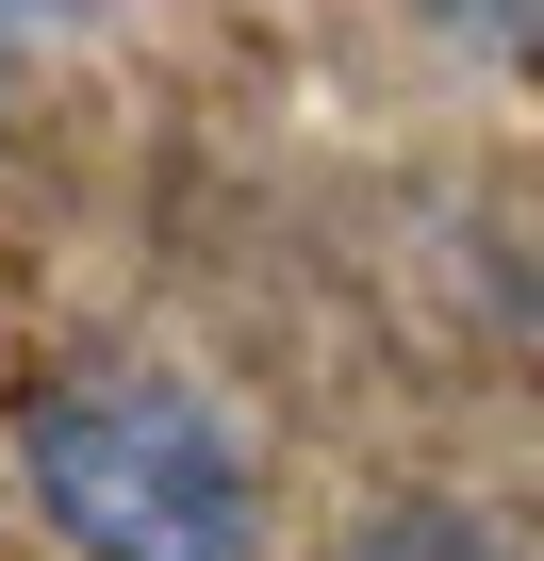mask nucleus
Wrapping results in <instances>:
<instances>
[{"instance_id": "f257e3e1", "label": "nucleus", "mask_w": 544, "mask_h": 561, "mask_svg": "<svg viewBox=\"0 0 544 561\" xmlns=\"http://www.w3.org/2000/svg\"><path fill=\"white\" fill-rule=\"evenodd\" d=\"M18 479H34V528L67 561H264V462L165 364H67V380H34Z\"/></svg>"}, {"instance_id": "f03ea898", "label": "nucleus", "mask_w": 544, "mask_h": 561, "mask_svg": "<svg viewBox=\"0 0 544 561\" xmlns=\"http://www.w3.org/2000/svg\"><path fill=\"white\" fill-rule=\"evenodd\" d=\"M347 561H511V528L462 512V495H380V512L347 528Z\"/></svg>"}, {"instance_id": "7ed1b4c3", "label": "nucleus", "mask_w": 544, "mask_h": 561, "mask_svg": "<svg viewBox=\"0 0 544 561\" xmlns=\"http://www.w3.org/2000/svg\"><path fill=\"white\" fill-rule=\"evenodd\" d=\"M429 18H445L462 50H511V34H528V0H429Z\"/></svg>"}, {"instance_id": "20e7f679", "label": "nucleus", "mask_w": 544, "mask_h": 561, "mask_svg": "<svg viewBox=\"0 0 544 561\" xmlns=\"http://www.w3.org/2000/svg\"><path fill=\"white\" fill-rule=\"evenodd\" d=\"M18 18H34V0H0V34H18Z\"/></svg>"}]
</instances>
